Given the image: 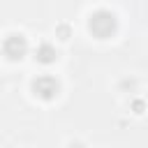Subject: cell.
I'll return each instance as SVG.
<instances>
[{
  "label": "cell",
  "instance_id": "6da1fadb",
  "mask_svg": "<svg viewBox=\"0 0 148 148\" xmlns=\"http://www.w3.org/2000/svg\"><path fill=\"white\" fill-rule=\"evenodd\" d=\"M90 30L97 35V37H109L113 30H116V16L111 12H95L90 16Z\"/></svg>",
  "mask_w": 148,
  "mask_h": 148
},
{
  "label": "cell",
  "instance_id": "7a4b0ae2",
  "mask_svg": "<svg viewBox=\"0 0 148 148\" xmlns=\"http://www.w3.org/2000/svg\"><path fill=\"white\" fill-rule=\"evenodd\" d=\"M2 51H5V56L9 60H21L28 53V42H25L23 35H16V32L14 35H7L5 42H2Z\"/></svg>",
  "mask_w": 148,
  "mask_h": 148
},
{
  "label": "cell",
  "instance_id": "3957f363",
  "mask_svg": "<svg viewBox=\"0 0 148 148\" xmlns=\"http://www.w3.org/2000/svg\"><path fill=\"white\" fill-rule=\"evenodd\" d=\"M58 88H60L58 81L53 76H49V74H44V76H39V79L32 81V92L37 97H42V99H53L58 95Z\"/></svg>",
  "mask_w": 148,
  "mask_h": 148
},
{
  "label": "cell",
  "instance_id": "277c9868",
  "mask_svg": "<svg viewBox=\"0 0 148 148\" xmlns=\"http://www.w3.org/2000/svg\"><path fill=\"white\" fill-rule=\"evenodd\" d=\"M35 58H37L39 62H53V60H56V49L49 46V44H42V46L35 51Z\"/></svg>",
  "mask_w": 148,
  "mask_h": 148
}]
</instances>
